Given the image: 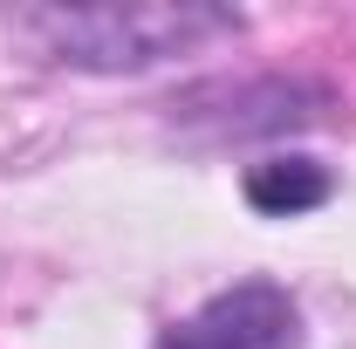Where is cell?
<instances>
[{
	"label": "cell",
	"instance_id": "6da1fadb",
	"mask_svg": "<svg viewBox=\"0 0 356 349\" xmlns=\"http://www.w3.org/2000/svg\"><path fill=\"white\" fill-rule=\"evenodd\" d=\"M14 28L48 62H69L89 76H137V69H158L172 55L240 35V14L199 7V0H178V7H21Z\"/></svg>",
	"mask_w": 356,
	"mask_h": 349
},
{
	"label": "cell",
	"instance_id": "7a4b0ae2",
	"mask_svg": "<svg viewBox=\"0 0 356 349\" xmlns=\"http://www.w3.org/2000/svg\"><path fill=\"white\" fill-rule=\"evenodd\" d=\"M151 349H302V308L281 281H233Z\"/></svg>",
	"mask_w": 356,
	"mask_h": 349
},
{
	"label": "cell",
	"instance_id": "3957f363",
	"mask_svg": "<svg viewBox=\"0 0 356 349\" xmlns=\"http://www.w3.org/2000/svg\"><path fill=\"white\" fill-rule=\"evenodd\" d=\"M329 192H336V178L322 172L315 158H267V165L247 172V206L267 213V219H302V213H315Z\"/></svg>",
	"mask_w": 356,
	"mask_h": 349
}]
</instances>
